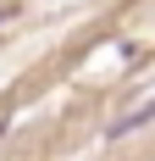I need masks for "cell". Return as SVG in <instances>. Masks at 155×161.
Instances as JSON below:
<instances>
[{"label": "cell", "mask_w": 155, "mask_h": 161, "mask_svg": "<svg viewBox=\"0 0 155 161\" xmlns=\"http://www.w3.org/2000/svg\"><path fill=\"white\" fill-rule=\"evenodd\" d=\"M150 117H155V100H150V106H139V111H127V117H116V122L105 128V139H122V133H133V128H144Z\"/></svg>", "instance_id": "1"}]
</instances>
